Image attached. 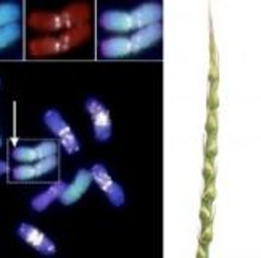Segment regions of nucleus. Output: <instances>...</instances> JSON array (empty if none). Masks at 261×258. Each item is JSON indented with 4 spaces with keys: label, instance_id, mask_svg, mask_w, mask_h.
Returning <instances> with one entry per match:
<instances>
[{
    "label": "nucleus",
    "instance_id": "nucleus-1",
    "mask_svg": "<svg viewBox=\"0 0 261 258\" xmlns=\"http://www.w3.org/2000/svg\"><path fill=\"white\" fill-rule=\"evenodd\" d=\"M90 174H92V179L100 186V189H102L108 200L112 202L115 207H121L124 203V191L123 187L116 184L112 176L108 174L107 168L103 165H94L92 166V171H90Z\"/></svg>",
    "mask_w": 261,
    "mask_h": 258
},
{
    "label": "nucleus",
    "instance_id": "nucleus-2",
    "mask_svg": "<svg viewBox=\"0 0 261 258\" xmlns=\"http://www.w3.org/2000/svg\"><path fill=\"white\" fill-rule=\"evenodd\" d=\"M19 236L23 237L26 242H29L36 250H39L44 255H52L55 253V244L48 239L47 236H44L39 229H36L31 224H21L18 229Z\"/></svg>",
    "mask_w": 261,
    "mask_h": 258
},
{
    "label": "nucleus",
    "instance_id": "nucleus-3",
    "mask_svg": "<svg viewBox=\"0 0 261 258\" xmlns=\"http://www.w3.org/2000/svg\"><path fill=\"white\" fill-rule=\"evenodd\" d=\"M90 181H92V174L87 170H81L77 171L76 179L71 186H68L66 189L63 191V194L60 195V200L65 205H71L74 203L77 198H81L83 194L87 191V187L90 186Z\"/></svg>",
    "mask_w": 261,
    "mask_h": 258
},
{
    "label": "nucleus",
    "instance_id": "nucleus-4",
    "mask_svg": "<svg viewBox=\"0 0 261 258\" xmlns=\"http://www.w3.org/2000/svg\"><path fill=\"white\" fill-rule=\"evenodd\" d=\"M162 33H163L162 31V26H160L158 23L139 29V31L129 39L130 45H133V52H140V50H144V48L153 45L155 42L160 41V37H162Z\"/></svg>",
    "mask_w": 261,
    "mask_h": 258
},
{
    "label": "nucleus",
    "instance_id": "nucleus-5",
    "mask_svg": "<svg viewBox=\"0 0 261 258\" xmlns=\"http://www.w3.org/2000/svg\"><path fill=\"white\" fill-rule=\"evenodd\" d=\"M160 18H162V7L158 4L140 5L130 13V19H133L134 28H140V29H142V26L147 28L150 24H155Z\"/></svg>",
    "mask_w": 261,
    "mask_h": 258
},
{
    "label": "nucleus",
    "instance_id": "nucleus-6",
    "mask_svg": "<svg viewBox=\"0 0 261 258\" xmlns=\"http://www.w3.org/2000/svg\"><path fill=\"white\" fill-rule=\"evenodd\" d=\"M100 24H102L107 31L126 33L129 29H134L130 15L126 12H105L102 18H100Z\"/></svg>",
    "mask_w": 261,
    "mask_h": 258
},
{
    "label": "nucleus",
    "instance_id": "nucleus-7",
    "mask_svg": "<svg viewBox=\"0 0 261 258\" xmlns=\"http://www.w3.org/2000/svg\"><path fill=\"white\" fill-rule=\"evenodd\" d=\"M100 50L107 58H118L133 54V45L127 37H112L100 44Z\"/></svg>",
    "mask_w": 261,
    "mask_h": 258
},
{
    "label": "nucleus",
    "instance_id": "nucleus-8",
    "mask_svg": "<svg viewBox=\"0 0 261 258\" xmlns=\"http://www.w3.org/2000/svg\"><path fill=\"white\" fill-rule=\"evenodd\" d=\"M65 189H66L65 183H55L52 187H50L48 191H45L44 194H39L37 197L33 198V202H31L33 208H34L36 212H42V210H45V208H47L50 203H52L54 200L60 198V195L63 194Z\"/></svg>",
    "mask_w": 261,
    "mask_h": 258
},
{
    "label": "nucleus",
    "instance_id": "nucleus-9",
    "mask_svg": "<svg viewBox=\"0 0 261 258\" xmlns=\"http://www.w3.org/2000/svg\"><path fill=\"white\" fill-rule=\"evenodd\" d=\"M92 121H94V133L98 141H108L112 137V121H110V113L103 107L102 110L92 115Z\"/></svg>",
    "mask_w": 261,
    "mask_h": 258
},
{
    "label": "nucleus",
    "instance_id": "nucleus-10",
    "mask_svg": "<svg viewBox=\"0 0 261 258\" xmlns=\"http://www.w3.org/2000/svg\"><path fill=\"white\" fill-rule=\"evenodd\" d=\"M44 121L50 131L57 134L58 137H63L65 134L71 133V129H69V126L63 121V118L60 116V113L57 110H47L44 115Z\"/></svg>",
    "mask_w": 261,
    "mask_h": 258
},
{
    "label": "nucleus",
    "instance_id": "nucleus-11",
    "mask_svg": "<svg viewBox=\"0 0 261 258\" xmlns=\"http://www.w3.org/2000/svg\"><path fill=\"white\" fill-rule=\"evenodd\" d=\"M21 16V8L15 4H4L0 5V26L13 24L16 19Z\"/></svg>",
    "mask_w": 261,
    "mask_h": 258
},
{
    "label": "nucleus",
    "instance_id": "nucleus-12",
    "mask_svg": "<svg viewBox=\"0 0 261 258\" xmlns=\"http://www.w3.org/2000/svg\"><path fill=\"white\" fill-rule=\"evenodd\" d=\"M19 36H21V28H19V24H16V23L0 28V48H4L12 42H15Z\"/></svg>",
    "mask_w": 261,
    "mask_h": 258
},
{
    "label": "nucleus",
    "instance_id": "nucleus-13",
    "mask_svg": "<svg viewBox=\"0 0 261 258\" xmlns=\"http://www.w3.org/2000/svg\"><path fill=\"white\" fill-rule=\"evenodd\" d=\"M13 158L18 162H33V160H39L37 155V148L36 147H19L13 152Z\"/></svg>",
    "mask_w": 261,
    "mask_h": 258
},
{
    "label": "nucleus",
    "instance_id": "nucleus-14",
    "mask_svg": "<svg viewBox=\"0 0 261 258\" xmlns=\"http://www.w3.org/2000/svg\"><path fill=\"white\" fill-rule=\"evenodd\" d=\"M55 166H57V157L55 155L45 157V158H42V160H39V163L34 166L36 176H42L48 171H52Z\"/></svg>",
    "mask_w": 261,
    "mask_h": 258
},
{
    "label": "nucleus",
    "instance_id": "nucleus-15",
    "mask_svg": "<svg viewBox=\"0 0 261 258\" xmlns=\"http://www.w3.org/2000/svg\"><path fill=\"white\" fill-rule=\"evenodd\" d=\"M13 176L16 177V179H31V177H36V171H34V166L31 165H21L15 168L13 171Z\"/></svg>",
    "mask_w": 261,
    "mask_h": 258
},
{
    "label": "nucleus",
    "instance_id": "nucleus-16",
    "mask_svg": "<svg viewBox=\"0 0 261 258\" xmlns=\"http://www.w3.org/2000/svg\"><path fill=\"white\" fill-rule=\"evenodd\" d=\"M37 148V155H39V160H42L45 157H50V155H55L57 153V144L52 142V141H45L42 142Z\"/></svg>",
    "mask_w": 261,
    "mask_h": 258
},
{
    "label": "nucleus",
    "instance_id": "nucleus-17",
    "mask_svg": "<svg viewBox=\"0 0 261 258\" xmlns=\"http://www.w3.org/2000/svg\"><path fill=\"white\" fill-rule=\"evenodd\" d=\"M62 144L65 147V150L68 153H74L79 150V142H77V139L73 133H68L62 137Z\"/></svg>",
    "mask_w": 261,
    "mask_h": 258
},
{
    "label": "nucleus",
    "instance_id": "nucleus-18",
    "mask_svg": "<svg viewBox=\"0 0 261 258\" xmlns=\"http://www.w3.org/2000/svg\"><path fill=\"white\" fill-rule=\"evenodd\" d=\"M86 108H87V112L90 115H95L97 112H100L103 108V105L100 104L98 100H95V98H89V100L86 102Z\"/></svg>",
    "mask_w": 261,
    "mask_h": 258
},
{
    "label": "nucleus",
    "instance_id": "nucleus-19",
    "mask_svg": "<svg viewBox=\"0 0 261 258\" xmlns=\"http://www.w3.org/2000/svg\"><path fill=\"white\" fill-rule=\"evenodd\" d=\"M8 171V165L5 162H0V174H4Z\"/></svg>",
    "mask_w": 261,
    "mask_h": 258
},
{
    "label": "nucleus",
    "instance_id": "nucleus-20",
    "mask_svg": "<svg viewBox=\"0 0 261 258\" xmlns=\"http://www.w3.org/2000/svg\"><path fill=\"white\" fill-rule=\"evenodd\" d=\"M0 145H2V139H0Z\"/></svg>",
    "mask_w": 261,
    "mask_h": 258
}]
</instances>
